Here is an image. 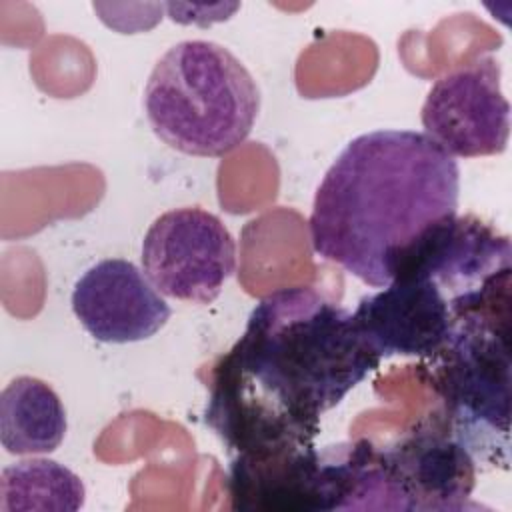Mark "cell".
I'll return each instance as SVG.
<instances>
[{
    "instance_id": "6da1fadb",
    "label": "cell",
    "mask_w": 512,
    "mask_h": 512,
    "mask_svg": "<svg viewBox=\"0 0 512 512\" xmlns=\"http://www.w3.org/2000/svg\"><path fill=\"white\" fill-rule=\"evenodd\" d=\"M380 362L344 306L312 286L274 290L212 364L204 422L234 454L314 444Z\"/></svg>"
},
{
    "instance_id": "7a4b0ae2",
    "label": "cell",
    "mask_w": 512,
    "mask_h": 512,
    "mask_svg": "<svg viewBox=\"0 0 512 512\" xmlns=\"http://www.w3.org/2000/svg\"><path fill=\"white\" fill-rule=\"evenodd\" d=\"M460 168L424 132L372 130L350 140L316 188V256L384 288L442 220L458 214Z\"/></svg>"
},
{
    "instance_id": "3957f363",
    "label": "cell",
    "mask_w": 512,
    "mask_h": 512,
    "mask_svg": "<svg viewBox=\"0 0 512 512\" xmlns=\"http://www.w3.org/2000/svg\"><path fill=\"white\" fill-rule=\"evenodd\" d=\"M510 236L474 214L436 224L378 292L358 300L352 318L384 360L432 358L470 318L512 306Z\"/></svg>"
},
{
    "instance_id": "277c9868",
    "label": "cell",
    "mask_w": 512,
    "mask_h": 512,
    "mask_svg": "<svg viewBox=\"0 0 512 512\" xmlns=\"http://www.w3.org/2000/svg\"><path fill=\"white\" fill-rule=\"evenodd\" d=\"M144 112L152 132L172 150L220 158L252 132L260 88L226 46L182 40L154 64L144 88Z\"/></svg>"
},
{
    "instance_id": "5b68a950",
    "label": "cell",
    "mask_w": 512,
    "mask_h": 512,
    "mask_svg": "<svg viewBox=\"0 0 512 512\" xmlns=\"http://www.w3.org/2000/svg\"><path fill=\"white\" fill-rule=\"evenodd\" d=\"M510 320L512 308L470 318L420 366L448 428L476 462L504 470L510 464Z\"/></svg>"
},
{
    "instance_id": "8992f818",
    "label": "cell",
    "mask_w": 512,
    "mask_h": 512,
    "mask_svg": "<svg viewBox=\"0 0 512 512\" xmlns=\"http://www.w3.org/2000/svg\"><path fill=\"white\" fill-rule=\"evenodd\" d=\"M356 468L350 442L234 454L226 492L242 512L352 510Z\"/></svg>"
},
{
    "instance_id": "52a82bcc",
    "label": "cell",
    "mask_w": 512,
    "mask_h": 512,
    "mask_svg": "<svg viewBox=\"0 0 512 512\" xmlns=\"http://www.w3.org/2000/svg\"><path fill=\"white\" fill-rule=\"evenodd\" d=\"M476 458L442 418L374 444V510L448 512L468 508Z\"/></svg>"
},
{
    "instance_id": "ba28073f",
    "label": "cell",
    "mask_w": 512,
    "mask_h": 512,
    "mask_svg": "<svg viewBox=\"0 0 512 512\" xmlns=\"http://www.w3.org/2000/svg\"><path fill=\"white\" fill-rule=\"evenodd\" d=\"M140 260L162 296L210 304L236 270V242L216 214L198 206L172 208L146 230Z\"/></svg>"
},
{
    "instance_id": "9c48e42d",
    "label": "cell",
    "mask_w": 512,
    "mask_h": 512,
    "mask_svg": "<svg viewBox=\"0 0 512 512\" xmlns=\"http://www.w3.org/2000/svg\"><path fill=\"white\" fill-rule=\"evenodd\" d=\"M500 62L480 56L442 74L428 90L420 120L424 134L452 158L502 154L510 136V102Z\"/></svg>"
},
{
    "instance_id": "30bf717a",
    "label": "cell",
    "mask_w": 512,
    "mask_h": 512,
    "mask_svg": "<svg viewBox=\"0 0 512 512\" xmlns=\"http://www.w3.org/2000/svg\"><path fill=\"white\" fill-rule=\"evenodd\" d=\"M70 302L80 326L104 344L148 340L172 314L144 270L124 258L90 266L76 280Z\"/></svg>"
},
{
    "instance_id": "8fae6325",
    "label": "cell",
    "mask_w": 512,
    "mask_h": 512,
    "mask_svg": "<svg viewBox=\"0 0 512 512\" xmlns=\"http://www.w3.org/2000/svg\"><path fill=\"white\" fill-rule=\"evenodd\" d=\"M66 410L50 384L34 376L10 380L0 394V442L8 454L54 452L66 436Z\"/></svg>"
},
{
    "instance_id": "7c38bea8",
    "label": "cell",
    "mask_w": 512,
    "mask_h": 512,
    "mask_svg": "<svg viewBox=\"0 0 512 512\" xmlns=\"http://www.w3.org/2000/svg\"><path fill=\"white\" fill-rule=\"evenodd\" d=\"M84 500L86 488L80 476L50 458L10 464L0 476L2 512H76Z\"/></svg>"
}]
</instances>
